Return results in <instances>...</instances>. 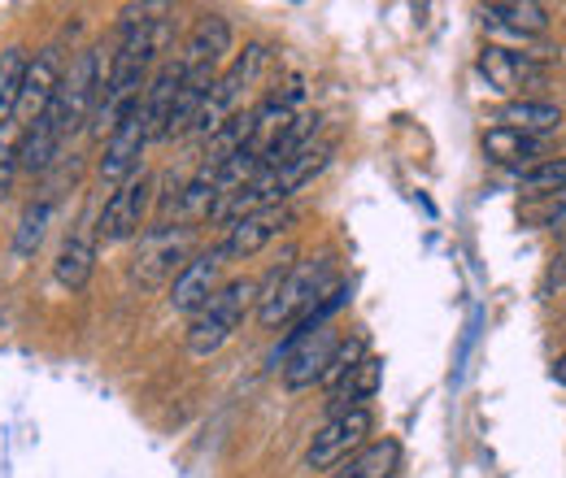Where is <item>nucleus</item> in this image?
<instances>
[{"instance_id": "27", "label": "nucleus", "mask_w": 566, "mask_h": 478, "mask_svg": "<svg viewBox=\"0 0 566 478\" xmlns=\"http://www.w3.org/2000/svg\"><path fill=\"white\" fill-rule=\"evenodd\" d=\"M366 357V336H345V340L336 343V352H332V361H327V374H323V387L332 392L345 374H354V365Z\"/></svg>"}, {"instance_id": "12", "label": "nucleus", "mask_w": 566, "mask_h": 478, "mask_svg": "<svg viewBox=\"0 0 566 478\" xmlns=\"http://www.w3.org/2000/svg\"><path fill=\"white\" fill-rule=\"evenodd\" d=\"M62 144H66V123H62V105H57V96H53L49 109H44L31 127L18 131V170H22V174H44V170L57 161Z\"/></svg>"}, {"instance_id": "25", "label": "nucleus", "mask_w": 566, "mask_h": 478, "mask_svg": "<svg viewBox=\"0 0 566 478\" xmlns=\"http://www.w3.org/2000/svg\"><path fill=\"white\" fill-rule=\"evenodd\" d=\"M518 192L523 196H558V192H566V157H541L532 166H518Z\"/></svg>"}, {"instance_id": "6", "label": "nucleus", "mask_w": 566, "mask_h": 478, "mask_svg": "<svg viewBox=\"0 0 566 478\" xmlns=\"http://www.w3.org/2000/svg\"><path fill=\"white\" fill-rule=\"evenodd\" d=\"M153 192H157V179L153 174H132L123 188L109 192V201L96 213V244H127V240H140L144 222H148V209H153Z\"/></svg>"}, {"instance_id": "18", "label": "nucleus", "mask_w": 566, "mask_h": 478, "mask_svg": "<svg viewBox=\"0 0 566 478\" xmlns=\"http://www.w3.org/2000/svg\"><path fill=\"white\" fill-rule=\"evenodd\" d=\"M175 92H179V62H161L148 74V92H144V123H148V139L166 144L170 131V109H175Z\"/></svg>"}, {"instance_id": "2", "label": "nucleus", "mask_w": 566, "mask_h": 478, "mask_svg": "<svg viewBox=\"0 0 566 478\" xmlns=\"http://www.w3.org/2000/svg\"><path fill=\"white\" fill-rule=\"evenodd\" d=\"M266 66H271V49H266L262 40H249L240 53H231V62H227L222 74L213 78L210 96L201 100V109H197L188 136L210 139L218 127H227V123L244 109V96L258 87V78L266 74Z\"/></svg>"}, {"instance_id": "1", "label": "nucleus", "mask_w": 566, "mask_h": 478, "mask_svg": "<svg viewBox=\"0 0 566 478\" xmlns=\"http://www.w3.org/2000/svg\"><path fill=\"white\" fill-rule=\"evenodd\" d=\"M336 262L318 257V262H280L271 278L262 283V300H258V322L266 331H275L283 322H296L314 300H323L336 287Z\"/></svg>"}, {"instance_id": "5", "label": "nucleus", "mask_w": 566, "mask_h": 478, "mask_svg": "<svg viewBox=\"0 0 566 478\" xmlns=\"http://www.w3.org/2000/svg\"><path fill=\"white\" fill-rule=\"evenodd\" d=\"M370 431H375V413L370 410L327 413V422L314 431V439L305 448V470L332 475L336 466H345L354 453H361L370 444Z\"/></svg>"}, {"instance_id": "16", "label": "nucleus", "mask_w": 566, "mask_h": 478, "mask_svg": "<svg viewBox=\"0 0 566 478\" xmlns=\"http://www.w3.org/2000/svg\"><path fill=\"white\" fill-rule=\"evenodd\" d=\"M480 70H484V78L501 96H510V92H518V87H527V83H536L545 74V66L532 53H514V49H496V44H489L480 53Z\"/></svg>"}, {"instance_id": "21", "label": "nucleus", "mask_w": 566, "mask_h": 478, "mask_svg": "<svg viewBox=\"0 0 566 478\" xmlns=\"http://www.w3.org/2000/svg\"><path fill=\"white\" fill-rule=\"evenodd\" d=\"M92 270H96V231H92V235H87V231H71V235L62 240V248H57L53 278H57L62 287H71V291H83Z\"/></svg>"}, {"instance_id": "7", "label": "nucleus", "mask_w": 566, "mask_h": 478, "mask_svg": "<svg viewBox=\"0 0 566 478\" xmlns=\"http://www.w3.org/2000/svg\"><path fill=\"white\" fill-rule=\"evenodd\" d=\"M105 70H109V57H105V49H83V53L74 57L71 66H66V74H62V87H57V105H62L66 139L78 136V131L92 123V109H96V96H101Z\"/></svg>"}, {"instance_id": "20", "label": "nucleus", "mask_w": 566, "mask_h": 478, "mask_svg": "<svg viewBox=\"0 0 566 478\" xmlns=\"http://www.w3.org/2000/svg\"><path fill=\"white\" fill-rule=\"evenodd\" d=\"M496 127H510V131H523V136H549L563 127V109L549 105V100H532V96H514L501 105L496 114Z\"/></svg>"}, {"instance_id": "17", "label": "nucleus", "mask_w": 566, "mask_h": 478, "mask_svg": "<svg viewBox=\"0 0 566 478\" xmlns=\"http://www.w3.org/2000/svg\"><path fill=\"white\" fill-rule=\"evenodd\" d=\"M484 26L514 35V40H541L549 31V9L532 4V0H501V4H484Z\"/></svg>"}, {"instance_id": "24", "label": "nucleus", "mask_w": 566, "mask_h": 478, "mask_svg": "<svg viewBox=\"0 0 566 478\" xmlns=\"http://www.w3.org/2000/svg\"><path fill=\"white\" fill-rule=\"evenodd\" d=\"M27 49H4L0 53V136L4 131H18L13 127V114H18V92H22V74H27Z\"/></svg>"}, {"instance_id": "30", "label": "nucleus", "mask_w": 566, "mask_h": 478, "mask_svg": "<svg viewBox=\"0 0 566 478\" xmlns=\"http://www.w3.org/2000/svg\"><path fill=\"white\" fill-rule=\"evenodd\" d=\"M554 383H558V387H566V352L554 361Z\"/></svg>"}, {"instance_id": "28", "label": "nucleus", "mask_w": 566, "mask_h": 478, "mask_svg": "<svg viewBox=\"0 0 566 478\" xmlns=\"http://www.w3.org/2000/svg\"><path fill=\"white\" fill-rule=\"evenodd\" d=\"M13 174H18V131H4L0 136V201L9 196Z\"/></svg>"}, {"instance_id": "9", "label": "nucleus", "mask_w": 566, "mask_h": 478, "mask_svg": "<svg viewBox=\"0 0 566 478\" xmlns=\"http://www.w3.org/2000/svg\"><path fill=\"white\" fill-rule=\"evenodd\" d=\"M292 222H296V209L292 205L253 209V213L227 222V226H222V240H218L213 248H218L222 262H249V257H258L262 248H271Z\"/></svg>"}, {"instance_id": "29", "label": "nucleus", "mask_w": 566, "mask_h": 478, "mask_svg": "<svg viewBox=\"0 0 566 478\" xmlns=\"http://www.w3.org/2000/svg\"><path fill=\"white\" fill-rule=\"evenodd\" d=\"M541 226H549V231H566V192L549 196V205L541 209Z\"/></svg>"}, {"instance_id": "13", "label": "nucleus", "mask_w": 566, "mask_h": 478, "mask_svg": "<svg viewBox=\"0 0 566 478\" xmlns=\"http://www.w3.org/2000/svg\"><path fill=\"white\" fill-rule=\"evenodd\" d=\"M218 287H222V257H218V248L192 253V262L170 278V309L184 314V318H192V314L206 309V300H210Z\"/></svg>"}, {"instance_id": "3", "label": "nucleus", "mask_w": 566, "mask_h": 478, "mask_svg": "<svg viewBox=\"0 0 566 478\" xmlns=\"http://www.w3.org/2000/svg\"><path fill=\"white\" fill-rule=\"evenodd\" d=\"M258 300H262V283L258 278H227L206 300V309L192 314V322H188V352L197 361L213 357L222 343L244 327V318H249V309Z\"/></svg>"}, {"instance_id": "4", "label": "nucleus", "mask_w": 566, "mask_h": 478, "mask_svg": "<svg viewBox=\"0 0 566 478\" xmlns=\"http://www.w3.org/2000/svg\"><path fill=\"white\" fill-rule=\"evenodd\" d=\"M192 244H197V226H188V222L148 226L136 244V257H132V283H140V287L170 283L192 262Z\"/></svg>"}, {"instance_id": "11", "label": "nucleus", "mask_w": 566, "mask_h": 478, "mask_svg": "<svg viewBox=\"0 0 566 478\" xmlns=\"http://www.w3.org/2000/svg\"><path fill=\"white\" fill-rule=\"evenodd\" d=\"M62 74H66V62H62V49H57V44L40 49V53L27 62L22 92H18V114H13V127H18V131L31 127V123L49 109V100H53L57 87H62Z\"/></svg>"}, {"instance_id": "14", "label": "nucleus", "mask_w": 566, "mask_h": 478, "mask_svg": "<svg viewBox=\"0 0 566 478\" xmlns=\"http://www.w3.org/2000/svg\"><path fill=\"white\" fill-rule=\"evenodd\" d=\"M349 300H354V278H340V283H336V287H332L323 300H314V305H310V309H305V314L292 322L287 340H283L271 357H266V365H271V370H280V361H287V357H292L301 343L314 340L318 331H327V327H332V318H336V314H340Z\"/></svg>"}, {"instance_id": "23", "label": "nucleus", "mask_w": 566, "mask_h": 478, "mask_svg": "<svg viewBox=\"0 0 566 478\" xmlns=\"http://www.w3.org/2000/svg\"><path fill=\"white\" fill-rule=\"evenodd\" d=\"M484 152L493 157L496 166H514V174H518V161H541L545 157V139L541 136H523V131H510V127H493L489 136H484Z\"/></svg>"}, {"instance_id": "19", "label": "nucleus", "mask_w": 566, "mask_h": 478, "mask_svg": "<svg viewBox=\"0 0 566 478\" xmlns=\"http://www.w3.org/2000/svg\"><path fill=\"white\" fill-rule=\"evenodd\" d=\"M379 383H384V361L379 357H361L354 365V374H345L327 396V413H345V410H370V401L379 396Z\"/></svg>"}, {"instance_id": "31", "label": "nucleus", "mask_w": 566, "mask_h": 478, "mask_svg": "<svg viewBox=\"0 0 566 478\" xmlns=\"http://www.w3.org/2000/svg\"><path fill=\"white\" fill-rule=\"evenodd\" d=\"M554 278H558V283H566V257L558 262V270H554Z\"/></svg>"}, {"instance_id": "8", "label": "nucleus", "mask_w": 566, "mask_h": 478, "mask_svg": "<svg viewBox=\"0 0 566 478\" xmlns=\"http://www.w3.org/2000/svg\"><path fill=\"white\" fill-rule=\"evenodd\" d=\"M148 123H144V105H132L123 118H118V127L105 136V152H101V161H96V179H101V188H123L132 174H140V161L144 152H148Z\"/></svg>"}, {"instance_id": "22", "label": "nucleus", "mask_w": 566, "mask_h": 478, "mask_svg": "<svg viewBox=\"0 0 566 478\" xmlns=\"http://www.w3.org/2000/svg\"><path fill=\"white\" fill-rule=\"evenodd\" d=\"M397 470H401V444L384 435V439H370L345 466H336L332 478H397Z\"/></svg>"}, {"instance_id": "26", "label": "nucleus", "mask_w": 566, "mask_h": 478, "mask_svg": "<svg viewBox=\"0 0 566 478\" xmlns=\"http://www.w3.org/2000/svg\"><path fill=\"white\" fill-rule=\"evenodd\" d=\"M49 217H53V201H49V196H40V201H31V205L22 209V222H18V231H13V253H18V257H31V253L40 248Z\"/></svg>"}, {"instance_id": "10", "label": "nucleus", "mask_w": 566, "mask_h": 478, "mask_svg": "<svg viewBox=\"0 0 566 478\" xmlns=\"http://www.w3.org/2000/svg\"><path fill=\"white\" fill-rule=\"evenodd\" d=\"M231 22L222 13H206L197 18V26L188 31V44H184V57H179V70L188 78H218L222 66L231 62Z\"/></svg>"}, {"instance_id": "15", "label": "nucleus", "mask_w": 566, "mask_h": 478, "mask_svg": "<svg viewBox=\"0 0 566 478\" xmlns=\"http://www.w3.org/2000/svg\"><path fill=\"white\" fill-rule=\"evenodd\" d=\"M340 340H345V331L332 322L327 331H318L314 340L301 343V348L287 357V365H283V387H287V392H310L314 383H323L327 361H332V352H336Z\"/></svg>"}]
</instances>
